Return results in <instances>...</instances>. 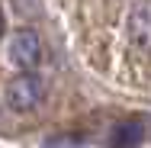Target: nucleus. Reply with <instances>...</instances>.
Masks as SVG:
<instances>
[{"label":"nucleus","mask_w":151,"mask_h":148,"mask_svg":"<svg viewBox=\"0 0 151 148\" xmlns=\"http://www.w3.org/2000/svg\"><path fill=\"white\" fill-rule=\"evenodd\" d=\"M45 148H84V145L74 142V139H55V142H48Z\"/></svg>","instance_id":"nucleus-5"},{"label":"nucleus","mask_w":151,"mask_h":148,"mask_svg":"<svg viewBox=\"0 0 151 148\" xmlns=\"http://www.w3.org/2000/svg\"><path fill=\"white\" fill-rule=\"evenodd\" d=\"M125 29H129L132 45H135L138 52H148V55H151V3H148V0L132 6Z\"/></svg>","instance_id":"nucleus-3"},{"label":"nucleus","mask_w":151,"mask_h":148,"mask_svg":"<svg viewBox=\"0 0 151 148\" xmlns=\"http://www.w3.org/2000/svg\"><path fill=\"white\" fill-rule=\"evenodd\" d=\"M10 61L23 71H32L42 61V42L32 29H16L10 39Z\"/></svg>","instance_id":"nucleus-2"},{"label":"nucleus","mask_w":151,"mask_h":148,"mask_svg":"<svg viewBox=\"0 0 151 148\" xmlns=\"http://www.w3.org/2000/svg\"><path fill=\"white\" fill-rule=\"evenodd\" d=\"M6 106L13 110V113H32L42 100H45V84L29 74V71H23V74H16L10 84H6Z\"/></svg>","instance_id":"nucleus-1"},{"label":"nucleus","mask_w":151,"mask_h":148,"mask_svg":"<svg viewBox=\"0 0 151 148\" xmlns=\"http://www.w3.org/2000/svg\"><path fill=\"white\" fill-rule=\"evenodd\" d=\"M142 142H145V122L142 119H125L119 126H113V132H109L113 148H135Z\"/></svg>","instance_id":"nucleus-4"},{"label":"nucleus","mask_w":151,"mask_h":148,"mask_svg":"<svg viewBox=\"0 0 151 148\" xmlns=\"http://www.w3.org/2000/svg\"><path fill=\"white\" fill-rule=\"evenodd\" d=\"M0 35H3V13H0Z\"/></svg>","instance_id":"nucleus-6"}]
</instances>
